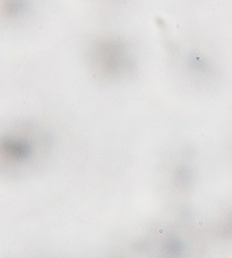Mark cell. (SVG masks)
Segmentation results:
<instances>
[{
	"label": "cell",
	"mask_w": 232,
	"mask_h": 258,
	"mask_svg": "<svg viewBox=\"0 0 232 258\" xmlns=\"http://www.w3.org/2000/svg\"><path fill=\"white\" fill-rule=\"evenodd\" d=\"M84 57L85 64L100 75H124L138 64L134 45L115 33L90 37L84 47Z\"/></svg>",
	"instance_id": "1"
}]
</instances>
